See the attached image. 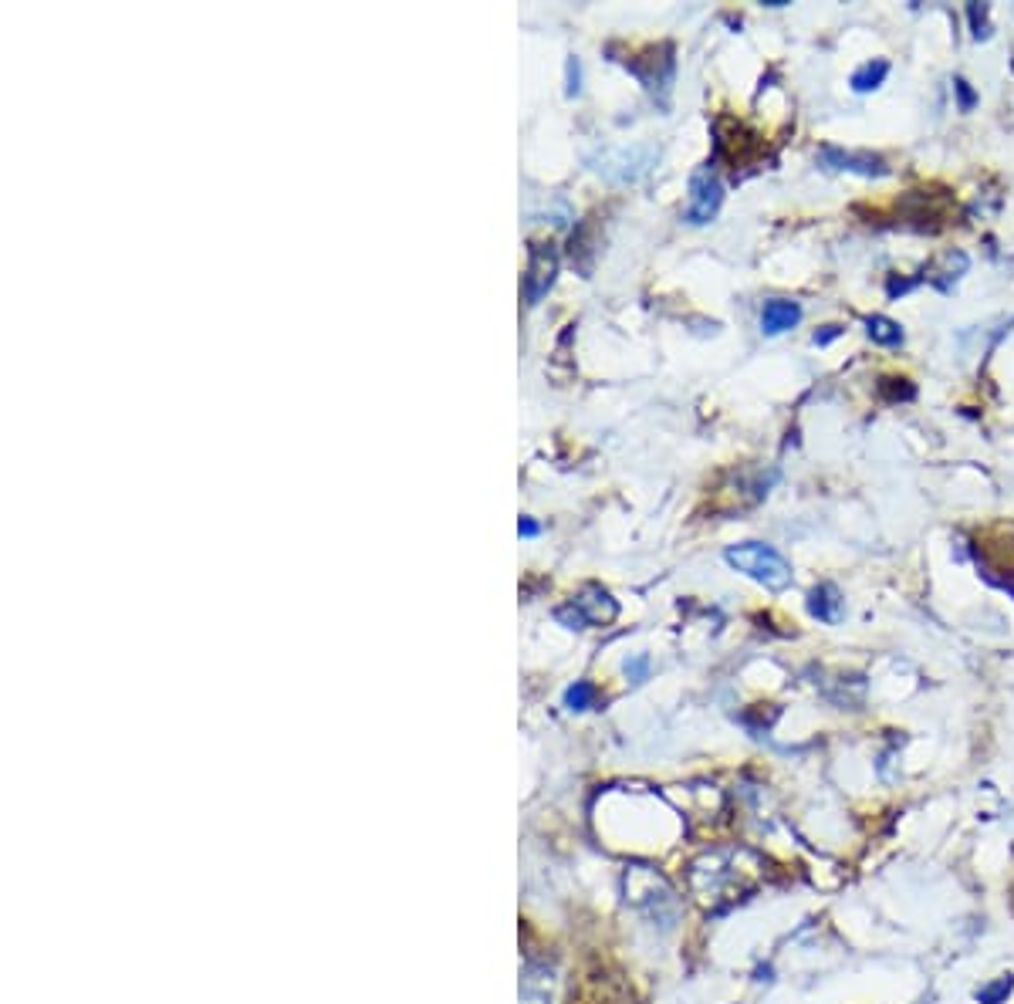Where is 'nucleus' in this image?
Returning <instances> with one entry per match:
<instances>
[{
    "label": "nucleus",
    "instance_id": "nucleus-6",
    "mask_svg": "<svg viewBox=\"0 0 1014 1004\" xmlns=\"http://www.w3.org/2000/svg\"><path fill=\"white\" fill-rule=\"evenodd\" d=\"M798 322H802V308H798L795 301L775 298L761 308V332L764 335H781V332H788V328H795Z\"/></svg>",
    "mask_w": 1014,
    "mask_h": 1004
},
{
    "label": "nucleus",
    "instance_id": "nucleus-15",
    "mask_svg": "<svg viewBox=\"0 0 1014 1004\" xmlns=\"http://www.w3.org/2000/svg\"><path fill=\"white\" fill-rule=\"evenodd\" d=\"M518 531H521L524 538H535V535H538V524L531 521V518H521V521H518Z\"/></svg>",
    "mask_w": 1014,
    "mask_h": 1004
},
{
    "label": "nucleus",
    "instance_id": "nucleus-16",
    "mask_svg": "<svg viewBox=\"0 0 1014 1004\" xmlns=\"http://www.w3.org/2000/svg\"><path fill=\"white\" fill-rule=\"evenodd\" d=\"M835 335H839V328L829 325V328H825V332H815V342H818V345H825V342H832Z\"/></svg>",
    "mask_w": 1014,
    "mask_h": 1004
},
{
    "label": "nucleus",
    "instance_id": "nucleus-1",
    "mask_svg": "<svg viewBox=\"0 0 1014 1004\" xmlns=\"http://www.w3.org/2000/svg\"><path fill=\"white\" fill-rule=\"evenodd\" d=\"M724 558L731 568H737L741 575H747V579H754L771 592H781L791 585V565L771 545H761V541H744V545L727 548Z\"/></svg>",
    "mask_w": 1014,
    "mask_h": 1004
},
{
    "label": "nucleus",
    "instance_id": "nucleus-14",
    "mask_svg": "<svg viewBox=\"0 0 1014 1004\" xmlns=\"http://www.w3.org/2000/svg\"><path fill=\"white\" fill-rule=\"evenodd\" d=\"M646 666H649L646 656H636L633 663H626V673H629V677H633V680L639 683V680H646Z\"/></svg>",
    "mask_w": 1014,
    "mask_h": 1004
},
{
    "label": "nucleus",
    "instance_id": "nucleus-8",
    "mask_svg": "<svg viewBox=\"0 0 1014 1004\" xmlns=\"http://www.w3.org/2000/svg\"><path fill=\"white\" fill-rule=\"evenodd\" d=\"M866 328H869V339L879 342V345H900L903 342V328L886 315H873L866 322Z\"/></svg>",
    "mask_w": 1014,
    "mask_h": 1004
},
{
    "label": "nucleus",
    "instance_id": "nucleus-3",
    "mask_svg": "<svg viewBox=\"0 0 1014 1004\" xmlns=\"http://www.w3.org/2000/svg\"><path fill=\"white\" fill-rule=\"evenodd\" d=\"M818 159H822L829 170H845V173H859V176H886L889 173V166L879 156L842 153V149H835V146H825L822 153H818Z\"/></svg>",
    "mask_w": 1014,
    "mask_h": 1004
},
{
    "label": "nucleus",
    "instance_id": "nucleus-2",
    "mask_svg": "<svg viewBox=\"0 0 1014 1004\" xmlns=\"http://www.w3.org/2000/svg\"><path fill=\"white\" fill-rule=\"evenodd\" d=\"M720 200H724V186L717 180L714 163H704L690 176V203H687V220L693 224H707L717 217Z\"/></svg>",
    "mask_w": 1014,
    "mask_h": 1004
},
{
    "label": "nucleus",
    "instance_id": "nucleus-17",
    "mask_svg": "<svg viewBox=\"0 0 1014 1004\" xmlns=\"http://www.w3.org/2000/svg\"><path fill=\"white\" fill-rule=\"evenodd\" d=\"M913 288V281H889V295H903V291H910Z\"/></svg>",
    "mask_w": 1014,
    "mask_h": 1004
},
{
    "label": "nucleus",
    "instance_id": "nucleus-13",
    "mask_svg": "<svg viewBox=\"0 0 1014 1004\" xmlns=\"http://www.w3.org/2000/svg\"><path fill=\"white\" fill-rule=\"evenodd\" d=\"M954 88H957V95H960V109H964V112H971V109H974V102H977V95L971 92V85H967L964 78H957Z\"/></svg>",
    "mask_w": 1014,
    "mask_h": 1004
},
{
    "label": "nucleus",
    "instance_id": "nucleus-9",
    "mask_svg": "<svg viewBox=\"0 0 1014 1004\" xmlns=\"http://www.w3.org/2000/svg\"><path fill=\"white\" fill-rule=\"evenodd\" d=\"M886 75H889L886 61H869V65H862L856 75H852V88H856V92H873V88L883 85Z\"/></svg>",
    "mask_w": 1014,
    "mask_h": 1004
},
{
    "label": "nucleus",
    "instance_id": "nucleus-10",
    "mask_svg": "<svg viewBox=\"0 0 1014 1004\" xmlns=\"http://www.w3.org/2000/svg\"><path fill=\"white\" fill-rule=\"evenodd\" d=\"M592 700H595V687H592V683H585V680H578L575 687H568V693H565V707L568 710H589Z\"/></svg>",
    "mask_w": 1014,
    "mask_h": 1004
},
{
    "label": "nucleus",
    "instance_id": "nucleus-12",
    "mask_svg": "<svg viewBox=\"0 0 1014 1004\" xmlns=\"http://www.w3.org/2000/svg\"><path fill=\"white\" fill-rule=\"evenodd\" d=\"M1008 991H1011V977H1001L998 984L984 988L981 994H977V998H981V1004H1001V998H1004V994H1008Z\"/></svg>",
    "mask_w": 1014,
    "mask_h": 1004
},
{
    "label": "nucleus",
    "instance_id": "nucleus-5",
    "mask_svg": "<svg viewBox=\"0 0 1014 1004\" xmlns=\"http://www.w3.org/2000/svg\"><path fill=\"white\" fill-rule=\"evenodd\" d=\"M572 606L578 609V616H582V623H592V626H606L616 619V599L606 592V589H585L578 599L572 602Z\"/></svg>",
    "mask_w": 1014,
    "mask_h": 1004
},
{
    "label": "nucleus",
    "instance_id": "nucleus-11",
    "mask_svg": "<svg viewBox=\"0 0 1014 1004\" xmlns=\"http://www.w3.org/2000/svg\"><path fill=\"white\" fill-rule=\"evenodd\" d=\"M967 17H971V28H974V38L977 41L991 38V24H987V7L984 4H971V7H967Z\"/></svg>",
    "mask_w": 1014,
    "mask_h": 1004
},
{
    "label": "nucleus",
    "instance_id": "nucleus-7",
    "mask_svg": "<svg viewBox=\"0 0 1014 1004\" xmlns=\"http://www.w3.org/2000/svg\"><path fill=\"white\" fill-rule=\"evenodd\" d=\"M808 612L822 619V623H839V619H842V595H839V589H835L832 582L818 585V589L812 592V599H808Z\"/></svg>",
    "mask_w": 1014,
    "mask_h": 1004
},
{
    "label": "nucleus",
    "instance_id": "nucleus-4",
    "mask_svg": "<svg viewBox=\"0 0 1014 1004\" xmlns=\"http://www.w3.org/2000/svg\"><path fill=\"white\" fill-rule=\"evenodd\" d=\"M555 268H558V261H555V251H551V244H538L535 251H531V264H528V278H524V288H528V301L535 305V301L545 295L548 291V284L555 281Z\"/></svg>",
    "mask_w": 1014,
    "mask_h": 1004
}]
</instances>
